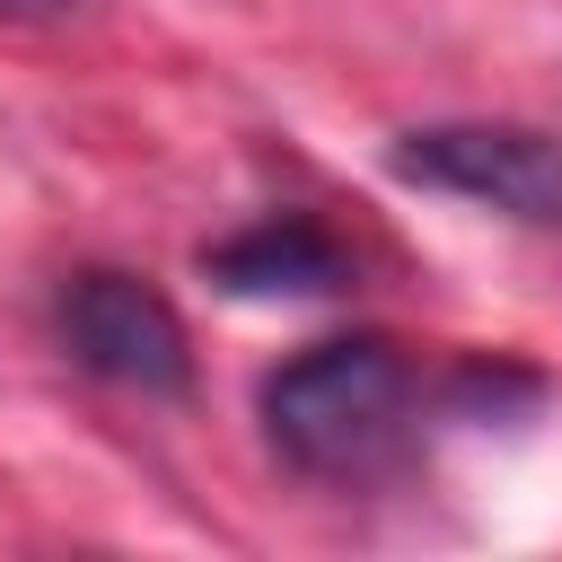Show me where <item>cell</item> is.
Wrapping results in <instances>:
<instances>
[{
  "mask_svg": "<svg viewBox=\"0 0 562 562\" xmlns=\"http://www.w3.org/2000/svg\"><path fill=\"white\" fill-rule=\"evenodd\" d=\"M413 404H422V378L395 342L378 334H342V342H316L299 360H281L255 395L263 413V439L281 465L316 474V483H360L378 474L404 430H413Z\"/></svg>",
  "mask_w": 562,
  "mask_h": 562,
  "instance_id": "cell-1",
  "label": "cell"
},
{
  "mask_svg": "<svg viewBox=\"0 0 562 562\" xmlns=\"http://www.w3.org/2000/svg\"><path fill=\"white\" fill-rule=\"evenodd\" d=\"M404 184L483 202L527 228H562V140L536 123H422L386 149Z\"/></svg>",
  "mask_w": 562,
  "mask_h": 562,
  "instance_id": "cell-2",
  "label": "cell"
},
{
  "mask_svg": "<svg viewBox=\"0 0 562 562\" xmlns=\"http://www.w3.org/2000/svg\"><path fill=\"white\" fill-rule=\"evenodd\" d=\"M202 272L237 299H334L351 281V255L307 220V211H281V220H255L237 237H220L202 255Z\"/></svg>",
  "mask_w": 562,
  "mask_h": 562,
  "instance_id": "cell-4",
  "label": "cell"
},
{
  "mask_svg": "<svg viewBox=\"0 0 562 562\" xmlns=\"http://www.w3.org/2000/svg\"><path fill=\"white\" fill-rule=\"evenodd\" d=\"M61 342L88 378L105 386H132V395H184L193 386V342H184V316L167 307V290H149L140 272H70L61 281Z\"/></svg>",
  "mask_w": 562,
  "mask_h": 562,
  "instance_id": "cell-3",
  "label": "cell"
},
{
  "mask_svg": "<svg viewBox=\"0 0 562 562\" xmlns=\"http://www.w3.org/2000/svg\"><path fill=\"white\" fill-rule=\"evenodd\" d=\"M61 9H79V0H0V18H61Z\"/></svg>",
  "mask_w": 562,
  "mask_h": 562,
  "instance_id": "cell-5",
  "label": "cell"
}]
</instances>
